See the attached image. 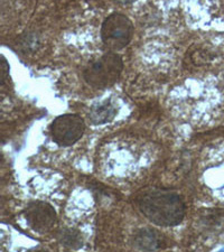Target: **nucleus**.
<instances>
[{
    "label": "nucleus",
    "mask_w": 224,
    "mask_h": 252,
    "mask_svg": "<svg viewBox=\"0 0 224 252\" xmlns=\"http://www.w3.org/2000/svg\"><path fill=\"white\" fill-rule=\"evenodd\" d=\"M124 61L116 53H107L91 63L84 71V80L90 87L105 89L111 87L119 80Z\"/></svg>",
    "instance_id": "2"
},
{
    "label": "nucleus",
    "mask_w": 224,
    "mask_h": 252,
    "mask_svg": "<svg viewBox=\"0 0 224 252\" xmlns=\"http://www.w3.org/2000/svg\"><path fill=\"white\" fill-rule=\"evenodd\" d=\"M25 218L32 230L38 233H47L58 223L55 210L46 202L31 203L25 210Z\"/></svg>",
    "instance_id": "5"
},
{
    "label": "nucleus",
    "mask_w": 224,
    "mask_h": 252,
    "mask_svg": "<svg viewBox=\"0 0 224 252\" xmlns=\"http://www.w3.org/2000/svg\"><path fill=\"white\" fill-rule=\"evenodd\" d=\"M134 246L139 250H156L161 248V240L156 231L142 229L134 237Z\"/></svg>",
    "instance_id": "7"
},
{
    "label": "nucleus",
    "mask_w": 224,
    "mask_h": 252,
    "mask_svg": "<svg viewBox=\"0 0 224 252\" xmlns=\"http://www.w3.org/2000/svg\"><path fill=\"white\" fill-rule=\"evenodd\" d=\"M116 1L120 3H131L136 1V0H116Z\"/></svg>",
    "instance_id": "9"
},
{
    "label": "nucleus",
    "mask_w": 224,
    "mask_h": 252,
    "mask_svg": "<svg viewBox=\"0 0 224 252\" xmlns=\"http://www.w3.org/2000/svg\"><path fill=\"white\" fill-rule=\"evenodd\" d=\"M117 108L111 100H105L92 107L90 111V119L93 125H104L115 119Z\"/></svg>",
    "instance_id": "6"
},
{
    "label": "nucleus",
    "mask_w": 224,
    "mask_h": 252,
    "mask_svg": "<svg viewBox=\"0 0 224 252\" xmlns=\"http://www.w3.org/2000/svg\"><path fill=\"white\" fill-rule=\"evenodd\" d=\"M133 25L127 16L113 13L104 19L101 27V39L104 46L118 52L128 45L132 38Z\"/></svg>",
    "instance_id": "3"
},
{
    "label": "nucleus",
    "mask_w": 224,
    "mask_h": 252,
    "mask_svg": "<svg viewBox=\"0 0 224 252\" xmlns=\"http://www.w3.org/2000/svg\"><path fill=\"white\" fill-rule=\"evenodd\" d=\"M84 120L74 113H67L56 118L51 126L53 139L61 146H72L83 136Z\"/></svg>",
    "instance_id": "4"
},
{
    "label": "nucleus",
    "mask_w": 224,
    "mask_h": 252,
    "mask_svg": "<svg viewBox=\"0 0 224 252\" xmlns=\"http://www.w3.org/2000/svg\"><path fill=\"white\" fill-rule=\"evenodd\" d=\"M60 242L70 249H79L82 246V238L77 231L65 229L60 233Z\"/></svg>",
    "instance_id": "8"
},
{
    "label": "nucleus",
    "mask_w": 224,
    "mask_h": 252,
    "mask_svg": "<svg viewBox=\"0 0 224 252\" xmlns=\"http://www.w3.org/2000/svg\"><path fill=\"white\" fill-rule=\"evenodd\" d=\"M138 209L154 224L178 225L185 217V204L177 193L168 189H148L137 200Z\"/></svg>",
    "instance_id": "1"
}]
</instances>
